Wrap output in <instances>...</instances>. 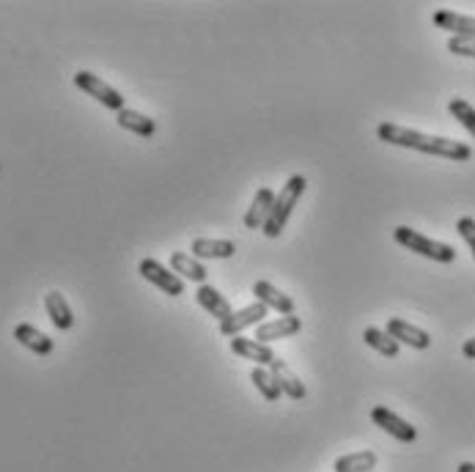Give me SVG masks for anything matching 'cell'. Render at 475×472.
Returning a JSON list of instances; mask_svg holds the SVG:
<instances>
[{
	"mask_svg": "<svg viewBox=\"0 0 475 472\" xmlns=\"http://www.w3.org/2000/svg\"><path fill=\"white\" fill-rule=\"evenodd\" d=\"M250 382L256 385V390H259L267 401H278V398L283 396V390H280L278 380L272 376V371H267V368H262V365H256V368L250 371Z\"/></svg>",
	"mask_w": 475,
	"mask_h": 472,
	"instance_id": "603a6c76",
	"label": "cell"
},
{
	"mask_svg": "<svg viewBox=\"0 0 475 472\" xmlns=\"http://www.w3.org/2000/svg\"><path fill=\"white\" fill-rule=\"evenodd\" d=\"M302 330V319L300 316H280V319H272V322H264L259 324L256 330V338L259 343H272V340H283V338H292Z\"/></svg>",
	"mask_w": 475,
	"mask_h": 472,
	"instance_id": "8fae6325",
	"label": "cell"
},
{
	"mask_svg": "<svg viewBox=\"0 0 475 472\" xmlns=\"http://www.w3.org/2000/svg\"><path fill=\"white\" fill-rule=\"evenodd\" d=\"M462 355H464L467 360H475V338L464 340V346H462Z\"/></svg>",
	"mask_w": 475,
	"mask_h": 472,
	"instance_id": "4316f807",
	"label": "cell"
},
{
	"mask_svg": "<svg viewBox=\"0 0 475 472\" xmlns=\"http://www.w3.org/2000/svg\"><path fill=\"white\" fill-rule=\"evenodd\" d=\"M231 352L239 360H250V363H256L262 368L272 365V360H275V352L270 349L267 343H259V340H253V338H242V335L231 338Z\"/></svg>",
	"mask_w": 475,
	"mask_h": 472,
	"instance_id": "9c48e42d",
	"label": "cell"
},
{
	"mask_svg": "<svg viewBox=\"0 0 475 472\" xmlns=\"http://www.w3.org/2000/svg\"><path fill=\"white\" fill-rule=\"evenodd\" d=\"M189 250L196 259H231L237 253V244L231 239H193Z\"/></svg>",
	"mask_w": 475,
	"mask_h": 472,
	"instance_id": "d6986e66",
	"label": "cell"
},
{
	"mask_svg": "<svg viewBox=\"0 0 475 472\" xmlns=\"http://www.w3.org/2000/svg\"><path fill=\"white\" fill-rule=\"evenodd\" d=\"M456 472H475V464H472V461H462V464L456 467Z\"/></svg>",
	"mask_w": 475,
	"mask_h": 472,
	"instance_id": "83f0119b",
	"label": "cell"
},
{
	"mask_svg": "<svg viewBox=\"0 0 475 472\" xmlns=\"http://www.w3.org/2000/svg\"><path fill=\"white\" fill-rule=\"evenodd\" d=\"M388 335L396 338L399 343H407V346H413V349H429L431 346V335L415 324H409L404 319H390L388 322Z\"/></svg>",
	"mask_w": 475,
	"mask_h": 472,
	"instance_id": "4fadbf2b",
	"label": "cell"
},
{
	"mask_svg": "<svg viewBox=\"0 0 475 472\" xmlns=\"http://www.w3.org/2000/svg\"><path fill=\"white\" fill-rule=\"evenodd\" d=\"M456 231H459V236L464 239V244L470 247V253L475 259V220L472 217H459Z\"/></svg>",
	"mask_w": 475,
	"mask_h": 472,
	"instance_id": "d4e9b609",
	"label": "cell"
},
{
	"mask_svg": "<svg viewBox=\"0 0 475 472\" xmlns=\"http://www.w3.org/2000/svg\"><path fill=\"white\" fill-rule=\"evenodd\" d=\"M270 371H272V376L278 380V385H280L283 396H289V398H294V401H302V398L308 396L305 382H302L300 376H297V373H294L286 363H283L280 357H275V360H272Z\"/></svg>",
	"mask_w": 475,
	"mask_h": 472,
	"instance_id": "5bb4252c",
	"label": "cell"
},
{
	"mask_svg": "<svg viewBox=\"0 0 475 472\" xmlns=\"http://www.w3.org/2000/svg\"><path fill=\"white\" fill-rule=\"evenodd\" d=\"M75 85L83 91V93H88V97L91 100H97L100 105H105L108 110H124V97H121V93L113 88V85H108L102 77H97V75H93V72H77L75 75Z\"/></svg>",
	"mask_w": 475,
	"mask_h": 472,
	"instance_id": "277c9868",
	"label": "cell"
},
{
	"mask_svg": "<svg viewBox=\"0 0 475 472\" xmlns=\"http://www.w3.org/2000/svg\"><path fill=\"white\" fill-rule=\"evenodd\" d=\"M264 316H267V308L262 302H253V305H247L242 310H234L226 322H220V332L229 335V338H237L242 330H247L253 324H256V327L264 324Z\"/></svg>",
	"mask_w": 475,
	"mask_h": 472,
	"instance_id": "52a82bcc",
	"label": "cell"
},
{
	"mask_svg": "<svg viewBox=\"0 0 475 472\" xmlns=\"http://www.w3.org/2000/svg\"><path fill=\"white\" fill-rule=\"evenodd\" d=\"M138 269H141V275L151 283V286H157L160 292H165L168 297H179V294H184V280H181L173 269L163 267L160 261L143 259Z\"/></svg>",
	"mask_w": 475,
	"mask_h": 472,
	"instance_id": "5b68a950",
	"label": "cell"
},
{
	"mask_svg": "<svg viewBox=\"0 0 475 472\" xmlns=\"http://www.w3.org/2000/svg\"><path fill=\"white\" fill-rule=\"evenodd\" d=\"M171 269H173L181 280H193V283H198V286H204L206 275H209L201 261H196L193 256H187V253H173V256H171Z\"/></svg>",
	"mask_w": 475,
	"mask_h": 472,
	"instance_id": "ffe728a7",
	"label": "cell"
},
{
	"mask_svg": "<svg viewBox=\"0 0 475 472\" xmlns=\"http://www.w3.org/2000/svg\"><path fill=\"white\" fill-rule=\"evenodd\" d=\"M376 138L382 143H390V146H401V148L423 151V154H431V156H442V160L464 163V160H470V156H472V148L467 143H462V140L434 138V135H426V132H418V130L401 127V124H393V121L379 124Z\"/></svg>",
	"mask_w": 475,
	"mask_h": 472,
	"instance_id": "6da1fadb",
	"label": "cell"
},
{
	"mask_svg": "<svg viewBox=\"0 0 475 472\" xmlns=\"http://www.w3.org/2000/svg\"><path fill=\"white\" fill-rule=\"evenodd\" d=\"M431 22L439 30H448V34L459 36V39H475V17H464V14H456L448 9H439V12H434Z\"/></svg>",
	"mask_w": 475,
	"mask_h": 472,
	"instance_id": "30bf717a",
	"label": "cell"
},
{
	"mask_svg": "<svg viewBox=\"0 0 475 472\" xmlns=\"http://www.w3.org/2000/svg\"><path fill=\"white\" fill-rule=\"evenodd\" d=\"M196 300H198V305L209 313V316H214L217 322H226L231 313H234V310H231V302H229L223 294H220L214 286H206V283H204V286H198Z\"/></svg>",
	"mask_w": 475,
	"mask_h": 472,
	"instance_id": "9a60e30c",
	"label": "cell"
},
{
	"mask_svg": "<svg viewBox=\"0 0 475 472\" xmlns=\"http://www.w3.org/2000/svg\"><path fill=\"white\" fill-rule=\"evenodd\" d=\"M305 187H308V179L300 176V173H294L286 184H283V190L275 196V206H272V214H270V220H267V226L262 228L264 236L275 239V236L283 234V228H286L289 217H292V212H294V206H297L300 198L305 196Z\"/></svg>",
	"mask_w": 475,
	"mask_h": 472,
	"instance_id": "7a4b0ae2",
	"label": "cell"
},
{
	"mask_svg": "<svg viewBox=\"0 0 475 472\" xmlns=\"http://www.w3.org/2000/svg\"><path fill=\"white\" fill-rule=\"evenodd\" d=\"M371 420L382 428L385 434H390L393 439H399V443H415L418 439V428L415 426H409L404 418H399L396 412H390L388 406H374L371 409Z\"/></svg>",
	"mask_w": 475,
	"mask_h": 472,
	"instance_id": "8992f818",
	"label": "cell"
},
{
	"mask_svg": "<svg viewBox=\"0 0 475 472\" xmlns=\"http://www.w3.org/2000/svg\"><path fill=\"white\" fill-rule=\"evenodd\" d=\"M393 239L407 247V250H413V253L423 256V259H431V261H439V264H451L456 261V250L446 242H434L423 234H418L415 228H409V226H399L393 228Z\"/></svg>",
	"mask_w": 475,
	"mask_h": 472,
	"instance_id": "3957f363",
	"label": "cell"
},
{
	"mask_svg": "<svg viewBox=\"0 0 475 472\" xmlns=\"http://www.w3.org/2000/svg\"><path fill=\"white\" fill-rule=\"evenodd\" d=\"M376 467V453L374 451H358L346 453L335 461V472H371Z\"/></svg>",
	"mask_w": 475,
	"mask_h": 472,
	"instance_id": "44dd1931",
	"label": "cell"
},
{
	"mask_svg": "<svg viewBox=\"0 0 475 472\" xmlns=\"http://www.w3.org/2000/svg\"><path fill=\"white\" fill-rule=\"evenodd\" d=\"M448 110H451V116L462 124V127L475 138V108H472L467 100H459V97H456V100L448 102Z\"/></svg>",
	"mask_w": 475,
	"mask_h": 472,
	"instance_id": "cb8c5ba5",
	"label": "cell"
},
{
	"mask_svg": "<svg viewBox=\"0 0 475 472\" xmlns=\"http://www.w3.org/2000/svg\"><path fill=\"white\" fill-rule=\"evenodd\" d=\"M272 206H275V193L270 190V187H262V190L256 193V198H253V204L247 206L245 212V228H264L267 220L272 214Z\"/></svg>",
	"mask_w": 475,
	"mask_h": 472,
	"instance_id": "7c38bea8",
	"label": "cell"
},
{
	"mask_svg": "<svg viewBox=\"0 0 475 472\" xmlns=\"http://www.w3.org/2000/svg\"><path fill=\"white\" fill-rule=\"evenodd\" d=\"M44 308H47L50 322H52L58 330H72V324H75V313H72L67 297H63L60 292H50V294L44 297Z\"/></svg>",
	"mask_w": 475,
	"mask_h": 472,
	"instance_id": "e0dca14e",
	"label": "cell"
},
{
	"mask_svg": "<svg viewBox=\"0 0 475 472\" xmlns=\"http://www.w3.org/2000/svg\"><path fill=\"white\" fill-rule=\"evenodd\" d=\"M14 338L25 346V349H30L34 355H42V357L52 355V349H55L52 338L44 335L42 330H36L34 324H17L14 327Z\"/></svg>",
	"mask_w": 475,
	"mask_h": 472,
	"instance_id": "2e32d148",
	"label": "cell"
},
{
	"mask_svg": "<svg viewBox=\"0 0 475 472\" xmlns=\"http://www.w3.org/2000/svg\"><path fill=\"white\" fill-rule=\"evenodd\" d=\"M363 340L371 346V349H376L382 357H396L399 355V340L388 335V330H379V327H368L363 332Z\"/></svg>",
	"mask_w": 475,
	"mask_h": 472,
	"instance_id": "7402d4cb",
	"label": "cell"
},
{
	"mask_svg": "<svg viewBox=\"0 0 475 472\" xmlns=\"http://www.w3.org/2000/svg\"><path fill=\"white\" fill-rule=\"evenodd\" d=\"M448 50H451L454 55L475 58V39H459V36H451V39H448Z\"/></svg>",
	"mask_w": 475,
	"mask_h": 472,
	"instance_id": "484cf974",
	"label": "cell"
},
{
	"mask_svg": "<svg viewBox=\"0 0 475 472\" xmlns=\"http://www.w3.org/2000/svg\"><path fill=\"white\" fill-rule=\"evenodd\" d=\"M253 294H256V302H262L267 310H275L280 316H294V300L289 294H283L280 289H275L272 283L259 280L253 286Z\"/></svg>",
	"mask_w": 475,
	"mask_h": 472,
	"instance_id": "ba28073f",
	"label": "cell"
},
{
	"mask_svg": "<svg viewBox=\"0 0 475 472\" xmlns=\"http://www.w3.org/2000/svg\"><path fill=\"white\" fill-rule=\"evenodd\" d=\"M116 124H118L121 130L135 132V135H141V138H151V135L157 132L154 118H149V116L138 113V110H130V108H124V110L116 113Z\"/></svg>",
	"mask_w": 475,
	"mask_h": 472,
	"instance_id": "ac0fdd59",
	"label": "cell"
}]
</instances>
